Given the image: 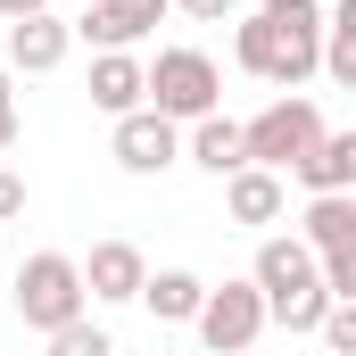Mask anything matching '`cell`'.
Segmentation results:
<instances>
[{
  "label": "cell",
  "mask_w": 356,
  "mask_h": 356,
  "mask_svg": "<svg viewBox=\"0 0 356 356\" xmlns=\"http://www.w3.org/2000/svg\"><path fill=\"white\" fill-rule=\"evenodd\" d=\"M232 58H241L249 75H266V83L298 91L315 75V58H323V0H266V8L232 33Z\"/></svg>",
  "instance_id": "obj_1"
},
{
  "label": "cell",
  "mask_w": 356,
  "mask_h": 356,
  "mask_svg": "<svg viewBox=\"0 0 356 356\" xmlns=\"http://www.w3.org/2000/svg\"><path fill=\"white\" fill-rule=\"evenodd\" d=\"M216 99H224V75H216L207 50H158V58L141 67V108H158L166 124L216 116Z\"/></svg>",
  "instance_id": "obj_2"
},
{
  "label": "cell",
  "mask_w": 356,
  "mask_h": 356,
  "mask_svg": "<svg viewBox=\"0 0 356 356\" xmlns=\"http://www.w3.org/2000/svg\"><path fill=\"white\" fill-rule=\"evenodd\" d=\"M323 141V108L307 99V91H282L273 108H257L249 124H241V166H266V175H290L307 149Z\"/></svg>",
  "instance_id": "obj_3"
},
{
  "label": "cell",
  "mask_w": 356,
  "mask_h": 356,
  "mask_svg": "<svg viewBox=\"0 0 356 356\" xmlns=\"http://www.w3.org/2000/svg\"><path fill=\"white\" fill-rule=\"evenodd\" d=\"M83 307H91V298H83V273H75L67 249H42V257H25V266H17V315H25L42 340H50L58 323H75Z\"/></svg>",
  "instance_id": "obj_4"
},
{
  "label": "cell",
  "mask_w": 356,
  "mask_h": 356,
  "mask_svg": "<svg viewBox=\"0 0 356 356\" xmlns=\"http://www.w3.org/2000/svg\"><path fill=\"white\" fill-rule=\"evenodd\" d=\"M191 332H199L207 356H249L257 340H266V298H257V282H224V290H207L199 315H191Z\"/></svg>",
  "instance_id": "obj_5"
},
{
  "label": "cell",
  "mask_w": 356,
  "mask_h": 356,
  "mask_svg": "<svg viewBox=\"0 0 356 356\" xmlns=\"http://www.w3.org/2000/svg\"><path fill=\"white\" fill-rule=\"evenodd\" d=\"M108 158L124 175H166V166H182V124H166L158 108H133V116H116Z\"/></svg>",
  "instance_id": "obj_6"
},
{
  "label": "cell",
  "mask_w": 356,
  "mask_h": 356,
  "mask_svg": "<svg viewBox=\"0 0 356 356\" xmlns=\"http://www.w3.org/2000/svg\"><path fill=\"white\" fill-rule=\"evenodd\" d=\"M67 50H75V25L50 17V8H33V17L8 25V75H58Z\"/></svg>",
  "instance_id": "obj_7"
},
{
  "label": "cell",
  "mask_w": 356,
  "mask_h": 356,
  "mask_svg": "<svg viewBox=\"0 0 356 356\" xmlns=\"http://www.w3.org/2000/svg\"><path fill=\"white\" fill-rule=\"evenodd\" d=\"M83 298H99V307H124V298H141V282H149V257L133 249V241H99L83 266Z\"/></svg>",
  "instance_id": "obj_8"
},
{
  "label": "cell",
  "mask_w": 356,
  "mask_h": 356,
  "mask_svg": "<svg viewBox=\"0 0 356 356\" xmlns=\"http://www.w3.org/2000/svg\"><path fill=\"white\" fill-rule=\"evenodd\" d=\"M249 282H257V298H266V307H282L290 290H315V249H307L298 232H273V241H257Z\"/></svg>",
  "instance_id": "obj_9"
},
{
  "label": "cell",
  "mask_w": 356,
  "mask_h": 356,
  "mask_svg": "<svg viewBox=\"0 0 356 356\" xmlns=\"http://www.w3.org/2000/svg\"><path fill=\"white\" fill-rule=\"evenodd\" d=\"M149 25H166V0H83V42H99V50H133Z\"/></svg>",
  "instance_id": "obj_10"
},
{
  "label": "cell",
  "mask_w": 356,
  "mask_h": 356,
  "mask_svg": "<svg viewBox=\"0 0 356 356\" xmlns=\"http://www.w3.org/2000/svg\"><path fill=\"white\" fill-rule=\"evenodd\" d=\"M282 207H290V182L282 175H266V166L224 175V216L232 224H282Z\"/></svg>",
  "instance_id": "obj_11"
},
{
  "label": "cell",
  "mask_w": 356,
  "mask_h": 356,
  "mask_svg": "<svg viewBox=\"0 0 356 356\" xmlns=\"http://www.w3.org/2000/svg\"><path fill=\"white\" fill-rule=\"evenodd\" d=\"M298 241H307L315 257L356 249V191H315V199H307V216H298Z\"/></svg>",
  "instance_id": "obj_12"
},
{
  "label": "cell",
  "mask_w": 356,
  "mask_h": 356,
  "mask_svg": "<svg viewBox=\"0 0 356 356\" xmlns=\"http://www.w3.org/2000/svg\"><path fill=\"white\" fill-rule=\"evenodd\" d=\"M91 108H99L108 124L141 108V58H133V50H99V58H91Z\"/></svg>",
  "instance_id": "obj_13"
},
{
  "label": "cell",
  "mask_w": 356,
  "mask_h": 356,
  "mask_svg": "<svg viewBox=\"0 0 356 356\" xmlns=\"http://www.w3.org/2000/svg\"><path fill=\"white\" fill-rule=\"evenodd\" d=\"M182 158H191V166H207L216 182H224V175H241V124H232L224 108H216V116H199V124L182 133Z\"/></svg>",
  "instance_id": "obj_14"
},
{
  "label": "cell",
  "mask_w": 356,
  "mask_h": 356,
  "mask_svg": "<svg viewBox=\"0 0 356 356\" xmlns=\"http://www.w3.org/2000/svg\"><path fill=\"white\" fill-rule=\"evenodd\" d=\"M290 175L307 182V199H315V191H356V133H323Z\"/></svg>",
  "instance_id": "obj_15"
},
{
  "label": "cell",
  "mask_w": 356,
  "mask_h": 356,
  "mask_svg": "<svg viewBox=\"0 0 356 356\" xmlns=\"http://www.w3.org/2000/svg\"><path fill=\"white\" fill-rule=\"evenodd\" d=\"M199 298H207V282H199V273H182V266H166V273H149V282H141V307H149L158 323H191V315H199Z\"/></svg>",
  "instance_id": "obj_16"
},
{
  "label": "cell",
  "mask_w": 356,
  "mask_h": 356,
  "mask_svg": "<svg viewBox=\"0 0 356 356\" xmlns=\"http://www.w3.org/2000/svg\"><path fill=\"white\" fill-rule=\"evenodd\" d=\"M332 83H356V0H332L323 8V58H315Z\"/></svg>",
  "instance_id": "obj_17"
},
{
  "label": "cell",
  "mask_w": 356,
  "mask_h": 356,
  "mask_svg": "<svg viewBox=\"0 0 356 356\" xmlns=\"http://www.w3.org/2000/svg\"><path fill=\"white\" fill-rule=\"evenodd\" d=\"M50 356H116V340H108L91 315H75V323H58V332H50Z\"/></svg>",
  "instance_id": "obj_18"
},
{
  "label": "cell",
  "mask_w": 356,
  "mask_h": 356,
  "mask_svg": "<svg viewBox=\"0 0 356 356\" xmlns=\"http://www.w3.org/2000/svg\"><path fill=\"white\" fill-rule=\"evenodd\" d=\"M315 332H323V340H332V348L348 356V348H356V298H332V307H323V323H315Z\"/></svg>",
  "instance_id": "obj_19"
},
{
  "label": "cell",
  "mask_w": 356,
  "mask_h": 356,
  "mask_svg": "<svg viewBox=\"0 0 356 356\" xmlns=\"http://www.w3.org/2000/svg\"><path fill=\"white\" fill-rule=\"evenodd\" d=\"M0 149H17V83H8V67H0Z\"/></svg>",
  "instance_id": "obj_20"
},
{
  "label": "cell",
  "mask_w": 356,
  "mask_h": 356,
  "mask_svg": "<svg viewBox=\"0 0 356 356\" xmlns=\"http://www.w3.org/2000/svg\"><path fill=\"white\" fill-rule=\"evenodd\" d=\"M166 8H182V17H199V25H224V17H232V0H166Z\"/></svg>",
  "instance_id": "obj_21"
},
{
  "label": "cell",
  "mask_w": 356,
  "mask_h": 356,
  "mask_svg": "<svg viewBox=\"0 0 356 356\" xmlns=\"http://www.w3.org/2000/svg\"><path fill=\"white\" fill-rule=\"evenodd\" d=\"M8 216H25V175L0 166V224H8Z\"/></svg>",
  "instance_id": "obj_22"
},
{
  "label": "cell",
  "mask_w": 356,
  "mask_h": 356,
  "mask_svg": "<svg viewBox=\"0 0 356 356\" xmlns=\"http://www.w3.org/2000/svg\"><path fill=\"white\" fill-rule=\"evenodd\" d=\"M33 8H50V0H0V17L17 25V17H33Z\"/></svg>",
  "instance_id": "obj_23"
}]
</instances>
